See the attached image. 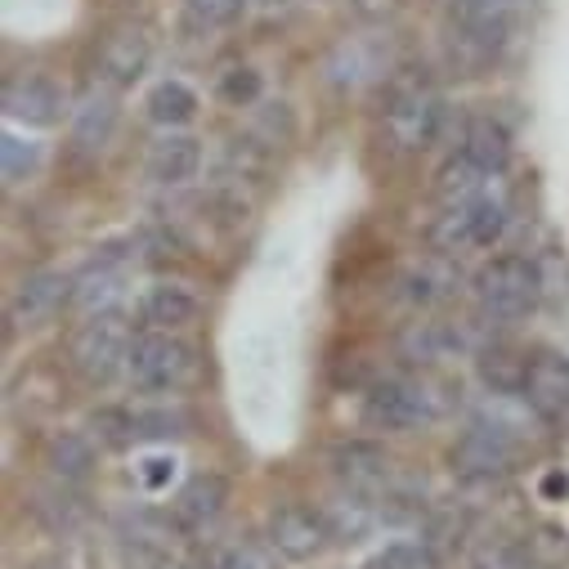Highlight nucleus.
I'll return each mask as SVG.
<instances>
[{"mask_svg":"<svg viewBox=\"0 0 569 569\" xmlns=\"http://www.w3.org/2000/svg\"><path fill=\"white\" fill-rule=\"evenodd\" d=\"M381 126L386 139L403 153H421L431 149L440 130H445V99L440 90L426 81L421 72L403 68L386 81V108H381Z\"/></svg>","mask_w":569,"mask_h":569,"instance_id":"obj_1","label":"nucleus"},{"mask_svg":"<svg viewBox=\"0 0 569 569\" xmlns=\"http://www.w3.org/2000/svg\"><path fill=\"white\" fill-rule=\"evenodd\" d=\"M471 292H476V306H480L485 319L511 323V319H520V315H529V310L538 306V297H542V273H538V264L525 260V256H498V260H489V264L476 273Z\"/></svg>","mask_w":569,"mask_h":569,"instance_id":"obj_2","label":"nucleus"},{"mask_svg":"<svg viewBox=\"0 0 569 569\" xmlns=\"http://www.w3.org/2000/svg\"><path fill=\"white\" fill-rule=\"evenodd\" d=\"M130 346H134V332L126 328V319L117 310L108 315H90L77 332H72V368L90 381V386H108L117 372L130 368Z\"/></svg>","mask_w":569,"mask_h":569,"instance_id":"obj_3","label":"nucleus"},{"mask_svg":"<svg viewBox=\"0 0 569 569\" xmlns=\"http://www.w3.org/2000/svg\"><path fill=\"white\" fill-rule=\"evenodd\" d=\"M445 386L436 381H408V377H386L368 390V403H363V417L377 431H412L421 421H436L445 412Z\"/></svg>","mask_w":569,"mask_h":569,"instance_id":"obj_4","label":"nucleus"},{"mask_svg":"<svg viewBox=\"0 0 569 569\" xmlns=\"http://www.w3.org/2000/svg\"><path fill=\"white\" fill-rule=\"evenodd\" d=\"M507 229V202L489 193L471 198V202H458V207H445V216L436 220L431 229V242L445 251V256H462V251H480V247H493Z\"/></svg>","mask_w":569,"mask_h":569,"instance_id":"obj_5","label":"nucleus"},{"mask_svg":"<svg viewBox=\"0 0 569 569\" xmlns=\"http://www.w3.org/2000/svg\"><path fill=\"white\" fill-rule=\"evenodd\" d=\"M130 381L139 390H176L189 381L193 372V350L176 337V332H162V328H149L139 332L134 346H130Z\"/></svg>","mask_w":569,"mask_h":569,"instance_id":"obj_6","label":"nucleus"},{"mask_svg":"<svg viewBox=\"0 0 569 569\" xmlns=\"http://www.w3.org/2000/svg\"><path fill=\"white\" fill-rule=\"evenodd\" d=\"M395 54H390V41L386 37H350L332 50L328 59V81L337 90H363L372 81H390L395 72Z\"/></svg>","mask_w":569,"mask_h":569,"instance_id":"obj_7","label":"nucleus"},{"mask_svg":"<svg viewBox=\"0 0 569 569\" xmlns=\"http://www.w3.org/2000/svg\"><path fill=\"white\" fill-rule=\"evenodd\" d=\"M332 529L323 520V511H310L301 502H282L269 511V547L288 560H315L328 547Z\"/></svg>","mask_w":569,"mask_h":569,"instance_id":"obj_8","label":"nucleus"},{"mask_svg":"<svg viewBox=\"0 0 569 569\" xmlns=\"http://www.w3.org/2000/svg\"><path fill=\"white\" fill-rule=\"evenodd\" d=\"M511 462H516V440L507 426H493V421H476L453 449V467L476 480H493L511 471Z\"/></svg>","mask_w":569,"mask_h":569,"instance_id":"obj_9","label":"nucleus"},{"mask_svg":"<svg viewBox=\"0 0 569 569\" xmlns=\"http://www.w3.org/2000/svg\"><path fill=\"white\" fill-rule=\"evenodd\" d=\"M149 59H153V37L144 28H134V23H121V28L108 32V41L99 50V77L108 86L126 90V86H134L139 77H144Z\"/></svg>","mask_w":569,"mask_h":569,"instance_id":"obj_10","label":"nucleus"},{"mask_svg":"<svg viewBox=\"0 0 569 569\" xmlns=\"http://www.w3.org/2000/svg\"><path fill=\"white\" fill-rule=\"evenodd\" d=\"M0 108H6L10 121H23V126H54L63 117V90L46 77H10L6 90H0Z\"/></svg>","mask_w":569,"mask_h":569,"instance_id":"obj_11","label":"nucleus"},{"mask_svg":"<svg viewBox=\"0 0 569 569\" xmlns=\"http://www.w3.org/2000/svg\"><path fill=\"white\" fill-rule=\"evenodd\" d=\"M72 288H77V282L68 273H32V278H23L14 301H10L14 328H41V323H50L72 301Z\"/></svg>","mask_w":569,"mask_h":569,"instance_id":"obj_12","label":"nucleus"},{"mask_svg":"<svg viewBox=\"0 0 569 569\" xmlns=\"http://www.w3.org/2000/svg\"><path fill=\"white\" fill-rule=\"evenodd\" d=\"M399 297L408 306H421V310H431V306H445L458 297V264L453 256H426L417 264H408V273L399 278Z\"/></svg>","mask_w":569,"mask_h":569,"instance_id":"obj_13","label":"nucleus"},{"mask_svg":"<svg viewBox=\"0 0 569 569\" xmlns=\"http://www.w3.org/2000/svg\"><path fill=\"white\" fill-rule=\"evenodd\" d=\"M149 180L153 184H189L198 171H202V144L193 134H180V130H167L162 139H153V149H149V162H144Z\"/></svg>","mask_w":569,"mask_h":569,"instance_id":"obj_14","label":"nucleus"},{"mask_svg":"<svg viewBox=\"0 0 569 569\" xmlns=\"http://www.w3.org/2000/svg\"><path fill=\"white\" fill-rule=\"evenodd\" d=\"M525 399L542 412V417H565L569 412V359L565 355H533L529 372H525Z\"/></svg>","mask_w":569,"mask_h":569,"instance_id":"obj_15","label":"nucleus"},{"mask_svg":"<svg viewBox=\"0 0 569 569\" xmlns=\"http://www.w3.org/2000/svg\"><path fill=\"white\" fill-rule=\"evenodd\" d=\"M224 502H229V485L220 476H193L176 493L171 511H176V525L180 529H207V525H216L224 516Z\"/></svg>","mask_w":569,"mask_h":569,"instance_id":"obj_16","label":"nucleus"},{"mask_svg":"<svg viewBox=\"0 0 569 569\" xmlns=\"http://www.w3.org/2000/svg\"><path fill=\"white\" fill-rule=\"evenodd\" d=\"M121 282H126V264L117 256H99L72 288V306L86 315H108L121 301Z\"/></svg>","mask_w":569,"mask_h":569,"instance_id":"obj_17","label":"nucleus"},{"mask_svg":"<svg viewBox=\"0 0 569 569\" xmlns=\"http://www.w3.org/2000/svg\"><path fill=\"white\" fill-rule=\"evenodd\" d=\"M332 471L350 485V489H377L386 476H390V458L386 449L368 445V440H350V445H337L332 449Z\"/></svg>","mask_w":569,"mask_h":569,"instance_id":"obj_18","label":"nucleus"},{"mask_svg":"<svg viewBox=\"0 0 569 569\" xmlns=\"http://www.w3.org/2000/svg\"><path fill=\"white\" fill-rule=\"evenodd\" d=\"M323 520H328V529H332L337 542H359V538H368V533L377 529V507L368 502L363 489H350V485H346V489L323 507Z\"/></svg>","mask_w":569,"mask_h":569,"instance_id":"obj_19","label":"nucleus"},{"mask_svg":"<svg viewBox=\"0 0 569 569\" xmlns=\"http://www.w3.org/2000/svg\"><path fill=\"white\" fill-rule=\"evenodd\" d=\"M139 315H144L149 328L176 332V328H184V323L198 319V297L189 288H180V282H158V288L144 292V306H139Z\"/></svg>","mask_w":569,"mask_h":569,"instance_id":"obj_20","label":"nucleus"},{"mask_svg":"<svg viewBox=\"0 0 569 569\" xmlns=\"http://www.w3.org/2000/svg\"><path fill=\"white\" fill-rule=\"evenodd\" d=\"M471 337L467 328H445V323H412L403 337H399V355L412 359V363H440L449 359L453 350H462Z\"/></svg>","mask_w":569,"mask_h":569,"instance_id":"obj_21","label":"nucleus"},{"mask_svg":"<svg viewBox=\"0 0 569 569\" xmlns=\"http://www.w3.org/2000/svg\"><path fill=\"white\" fill-rule=\"evenodd\" d=\"M117 130V99L108 90H90L72 112V139L81 149H103Z\"/></svg>","mask_w":569,"mask_h":569,"instance_id":"obj_22","label":"nucleus"},{"mask_svg":"<svg viewBox=\"0 0 569 569\" xmlns=\"http://www.w3.org/2000/svg\"><path fill=\"white\" fill-rule=\"evenodd\" d=\"M489 184H493V171H485V167H480V162H471L467 153L449 158V162L440 167V176H436V193L445 198V207L471 202V198L489 193Z\"/></svg>","mask_w":569,"mask_h":569,"instance_id":"obj_23","label":"nucleus"},{"mask_svg":"<svg viewBox=\"0 0 569 569\" xmlns=\"http://www.w3.org/2000/svg\"><path fill=\"white\" fill-rule=\"evenodd\" d=\"M462 153L471 158V162H480L485 171H502L507 167V158H511V134L493 121V117H476L471 126H467V134H462Z\"/></svg>","mask_w":569,"mask_h":569,"instance_id":"obj_24","label":"nucleus"},{"mask_svg":"<svg viewBox=\"0 0 569 569\" xmlns=\"http://www.w3.org/2000/svg\"><path fill=\"white\" fill-rule=\"evenodd\" d=\"M46 467H50L63 485L86 480L90 467H94V449H90L86 436H77V431H59V436H50V445H46Z\"/></svg>","mask_w":569,"mask_h":569,"instance_id":"obj_25","label":"nucleus"},{"mask_svg":"<svg viewBox=\"0 0 569 569\" xmlns=\"http://www.w3.org/2000/svg\"><path fill=\"white\" fill-rule=\"evenodd\" d=\"M149 117L158 121V126H167V130H176V126H189L193 117H198V94L184 86V81H158L153 90H149Z\"/></svg>","mask_w":569,"mask_h":569,"instance_id":"obj_26","label":"nucleus"},{"mask_svg":"<svg viewBox=\"0 0 569 569\" xmlns=\"http://www.w3.org/2000/svg\"><path fill=\"white\" fill-rule=\"evenodd\" d=\"M32 511H37V520H41L50 533H63V538L86 525V507H81V498H72L68 489H41L37 502H32Z\"/></svg>","mask_w":569,"mask_h":569,"instance_id":"obj_27","label":"nucleus"},{"mask_svg":"<svg viewBox=\"0 0 569 569\" xmlns=\"http://www.w3.org/2000/svg\"><path fill=\"white\" fill-rule=\"evenodd\" d=\"M242 10H247V0H184L180 23L189 37H211V32L229 28Z\"/></svg>","mask_w":569,"mask_h":569,"instance_id":"obj_28","label":"nucleus"},{"mask_svg":"<svg viewBox=\"0 0 569 569\" xmlns=\"http://www.w3.org/2000/svg\"><path fill=\"white\" fill-rule=\"evenodd\" d=\"M525 372H529V359H520L511 350H485L480 355V377L493 395H525Z\"/></svg>","mask_w":569,"mask_h":569,"instance_id":"obj_29","label":"nucleus"},{"mask_svg":"<svg viewBox=\"0 0 569 569\" xmlns=\"http://www.w3.org/2000/svg\"><path fill=\"white\" fill-rule=\"evenodd\" d=\"M41 162V149L32 144V139H19V134H6L0 139V176H6V184H19L37 171Z\"/></svg>","mask_w":569,"mask_h":569,"instance_id":"obj_30","label":"nucleus"},{"mask_svg":"<svg viewBox=\"0 0 569 569\" xmlns=\"http://www.w3.org/2000/svg\"><path fill=\"white\" fill-rule=\"evenodd\" d=\"M184 412L176 408H139L134 412V440H162V436H180Z\"/></svg>","mask_w":569,"mask_h":569,"instance_id":"obj_31","label":"nucleus"},{"mask_svg":"<svg viewBox=\"0 0 569 569\" xmlns=\"http://www.w3.org/2000/svg\"><path fill=\"white\" fill-rule=\"evenodd\" d=\"M363 569H431V551L417 547V542H390Z\"/></svg>","mask_w":569,"mask_h":569,"instance_id":"obj_32","label":"nucleus"},{"mask_svg":"<svg viewBox=\"0 0 569 569\" xmlns=\"http://www.w3.org/2000/svg\"><path fill=\"white\" fill-rule=\"evenodd\" d=\"M220 99H224L229 108H247V103H256V99H260V72H256V68H233V72H224V81H220Z\"/></svg>","mask_w":569,"mask_h":569,"instance_id":"obj_33","label":"nucleus"},{"mask_svg":"<svg viewBox=\"0 0 569 569\" xmlns=\"http://www.w3.org/2000/svg\"><path fill=\"white\" fill-rule=\"evenodd\" d=\"M216 569H273V556L260 542H233V547L220 551Z\"/></svg>","mask_w":569,"mask_h":569,"instance_id":"obj_34","label":"nucleus"},{"mask_svg":"<svg viewBox=\"0 0 569 569\" xmlns=\"http://www.w3.org/2000/svg\"><path fill=\"white\" fill-rule=\"evenodd\" d=\"M476 569H533L520 551H493V556H485Z\"/></svg>","mask_w":569,"mask_h":569,"instance_id":"obj_35","label":"nucleus"},{"mask_svg":"<svg viewBox=\"0 0 569 569\" xmlns=\"http://www.w3.org/2000/svg\"><path fill=\"white\" fill-rule=\"evenodd\" d=\"M403 6V0H355V10L363 14V19H386V14H395Z\"/></svg>","mask_w":569,"mask_h":569,"instance_id":"obj_36","label":"nucleus"},{"mask_svg":"<svg viewBox=\"0 0 569 569\" xmlns=\"http://www.w3.org/2000/svg\"><path fill=\"white\" fill-rule=\"evenodd\" d=\"M247 10L251 14H264V19H278V14L292 10V0H247Z\"/></svg>","mask_w":569,"mask_h":569,"instance_id":"obj_37","label":"nucleus"},{"mask_svg":"<svg viewBox=\"0 0 569 569\" xmlns=\"http://www.w3.org/2000/svg\"><path fill=\"white\" fill-rule=\"evenodd\" d=\"M149 569H193V565H184V560H176V556H158Z\"/></svg>","mask_w":569,"mask_h":569,"instance_id":"obj_38","label":"nucleus"}]
</instances>
